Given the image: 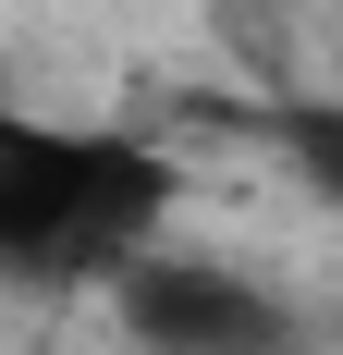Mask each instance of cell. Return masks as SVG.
I'll list each match as a JSON object with an SVG mask.
<instances>
[{"instance_id":"3","label":"cell","mask_w":343,"mask_h":355,"mask_svg":"<svg viewBox=\"0 0 343 355\" xmlns=\"http://www.w3.org/2000/svg\"><path fill=\"white\" fill-rule=\"evenodd\" d=\"M270 135H282V159H294V172L343 209V110H331V98H282V110H270Z\"/></svg>"},{"instance_id":"1","label":"cell","mask_w":343,"mask_h":355,"mask_svg":"<svg viewBox=\"0 0 343 355\" xmlns=\"http://www.w3.org/2000/svg\"><path fill=\"white\" fill-rule=\"evenodd\" d=\"M160 209H172L160 147L0 110V270L12 282H123Z\"/></svg>"},{"instance_id":"2","label":"cell","mask_w":343,"mask_h":355,"mask_svg":"<svg viewBox=\"0 0 343 355\" xmlns=\"http://www.w3.org/2000/svg\"><path fill=\"white\" fill-rule=\"evenodd\" d=\"M110 294L147 355H294V319L245 270H208V257H135Z\"/></svg>"}]
</instances>
